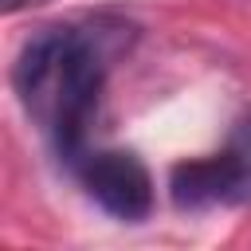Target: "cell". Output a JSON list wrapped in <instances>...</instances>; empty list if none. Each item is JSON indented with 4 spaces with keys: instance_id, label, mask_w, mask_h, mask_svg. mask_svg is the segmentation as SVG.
<instances>
[{
    "instance_id": "obj_2",
    "label": "cell",
    "mask_w": 251,
    "mask_h": 251,
    "mask_svg": "<svg viewBox=\"0 0 251 251\" xmlns=\"http://www.w3.org/2000/svg\"><path fill=\"white\" fill-rule=\"evenodd\" d=\"M169 192L176 208H216L251 200V118H243L227 141V149L180 161L169 176Z\"/></svg>"
},
{
    "instance_id": "obj_3",
    "label": "cell",
    "mask_w": 251,
    "mask_h": 251,
    "mask_svg": "<svg viewBox=\"0 0 251 251\" xmlns=\"http://www.w3.org/2000/svg\"><path fill=\"white\" fill-rule=\"evenodd\" d=\"M82 184L90 200H98L118 220H145L153 208L149 169L129 149H102L82 161Z\"/></svg>"
},
{
    "instance_id": "obj_1",
    "label": "cell",
    "mask_w": 251,
    "mask_h": 251,
    "mask_svg": "<svg viewBox=\"0 0 251 251\" xmlns=\"http://www.w3.org/2000/svg\"><path fill=\"white\" fill-rule=\"evenodd\" d=\"M102 78H106V55L98 39L78 27H43L24 43L12 71L20 102L51 137L55 153L67 161H75L86 141Z\"/></svg>"
},
{
    "instance_id": "obj_4",
    "label": "cell",
    "mask_w": 251,
    "mask_h": 251,
    "mask_svg": "<svg viewBox=\"0 0 251 251\" xmlns=\"http://www.w3.org/2000/svg\"><path fill=\"white\" fill-rule=\"evenodd\" d=\"M0 4H4V12H20L27 4H47V0H0Z\"/></svg>"
}]
</instances>
